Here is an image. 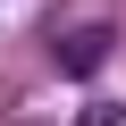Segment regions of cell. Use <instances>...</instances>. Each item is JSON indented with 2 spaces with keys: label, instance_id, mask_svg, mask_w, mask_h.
Wrapping results in <instances>:
<instances>
[{
  "label": "cell",
  "instance_id": "obj_1",
  "mask_svg": "<svg viewBox=\"0 0 126 126\" xmlns=\"http://www.w3.org/2000/svg\"><path fill=\"white\" fill-rule=\"evenodd\" d=\"M109 59V25H84V34H59V67L67 76H93Z\"/></svg>",
  "mask_w": 126,
  "mask_h": 126
}]
</instances>
